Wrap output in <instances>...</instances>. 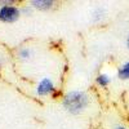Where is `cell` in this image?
<instances>
[{"mask_svg":"<svg viewBox=\"0 0 129 129\" xmlns=\"http://www.w3.org/2000/svg\"><path fill=\"white\" fill-rule=\"evenodd\" d=\"M53 5V0H32L31 7L38 9H49Z\"/></svg>","mask_w":129,"mask_h":129,"instance_id":"cell-4","label":"cell"},{"mask_svg":"<svg viewBox=\"0 0 129 129\" xmlns=\"http://www.w3.org/2000/svg\"><path fill=\"white\" fill-rule=\"evenodd\" d=\"M89 103V97L84 92L72 90L63 97V106L69 112L78 115L84 111V109Z\"/></svg>","mask_w":129,"mask_h":129,"instance_id":"cell-1","label":"cell"},{"mask_svg":"<svg viewBox=\"0 0 129 129\" xmlns=\"http://www.w3.org/2000/svg\"><path fill=\"white\" fill-rule=\"evenodd\" d=\"M115 129H126L125 126H121V125H117V126H115Z\"/></svg>","mask_w":129,"mask_h":129,"instance_id":"cell-10","label":"cell"},{"mask_svg":"<svg viewBox=\"0 0 129 129\" xmlns=\"http://www.w3.org/2000/svg\"><path fill=\"white\" fill-rule=\"evenodd\" d=\"M54 90H56V88H54V84H53L52 79L44 78L38 84L36 93H38V95H48V94H52Z\"/></svg>","mask_w":129,"mask_h":129,"instance_id":"cell-3","label":"cell"},{"mask_svg":"<svg viewBox=\"0 0 129 129\" xmlns=\"http://www.w3.org/2000/svg\"><path fill=\"white\" fill-rule=\"evenodd\" d=\"M117 78L120 80H129V61L119 67V70H117Z\"/></svg>","mask_w":129,"mask_h":129,"instance_id":"cell-5","label":"cell"},{"mask_svg":"<svg viewBox=\"0 0 129 129\" xmlns=\"http://www.w3.org/2000/svg\"><path fill=\"white\" fill-rule=\"evenodd\" d=\"M95 81H97V84H98L100 87H103L105 88V87H107V85L111 83V78L107 74H100L98 76H97Z\"/></svg>","mask_w":129,"mask_h":129,"instance_id":"cell-6","label":"cell"},{"mask_svg":"<svg viewBox=\"0 0 129 129\" xmlns=\"http://www.w3.org/2000/svg\"><path fill=\"white\" fill-rule=\"evenodd\" d=\"M21 16V9L14 5H3L0 8V21L3 22H14Z\"/></svg>","mask_w":129,"mask_h":129,"instance_id":"cell-2","label":"cell"},{"mask_svg":"<svg viewBox=\"0 0 129 129\" xmlns=\"http://www.w3.org/2000/svg\"><path fill=\"white\" fill-rule=\"evenodd\" d=\"M105 16V9L103 8H97L93 13V21L94 22H100Z\"/></svg>","mask_w":129,"mask_h":129,"instance_id":"cell-8","label":"cell"},{"mask_svg":"<svg viewBox=\"0 0 129 129\" xmlns=\"http://www.w3.org/2000/svg\"><path fill=\"white\" fill-rule=\"evenodd\" d=\"M31 54H32V50L28 48H22L18 50V56L21 59H28L31 57Z\"/></svg>","mask_w":129,"mask_h":129,"instance_id":"cell-7","label":"cell"},{"mask_svg":"<svg viewBox=\"0 0 129 129\" xmlns=\"http://www.w3.org/2000/svg\"><path fill=\"white\" fill-rule=\"evenodd\" d=\"M22 12H23V13H26V14H28V13L31 12V8H28V7H26V8H23L22 10H21V13H22Z\"/></svg>","mask_w":129,"mask_h":129,"instance_id":"cell-9","label":"cell"},{"mask_svg":"<svg viewBox=\"0 0 129 129\" xmlns=\"http://www.w3.org/2000/svg\"><path fill=\"white\" fill-rule=\"evenodd\" d=\"M126 47H128V49H129V35H128V38H126Z\"/></svg>","mask_w":129,"mask_h":129,"instance_id":"cell-11","label":"cell"}]
</instances>
